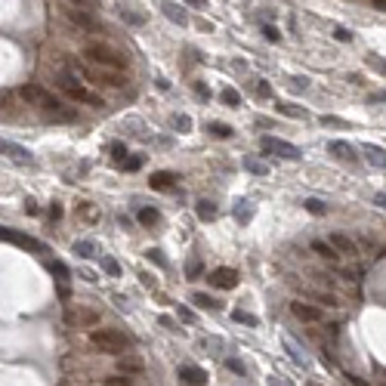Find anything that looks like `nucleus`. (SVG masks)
I'll use <instances>...</instances> for the list:
<instances>
[{"label":"nucleus","mask_w":386,"mask_h":386,"mask_svg":"<svg viewBox=\"0 0 386 386\" xmlns=\"http://www.w3.org/2000/svg\"><path fill=\"white\" fill-rule=\"evenodd\" d=\"M19 96H22L25 102L37 105V108H44V111L56 114V118H62V121H71V118H74V111H71V108H65V102H62L59 96H53L50 90L37 87V84H22V87H19Z\"/></svg>","instance_id":"1"},{"label":"nucleus","mask_w":386,"mask_h":386,"mask_svg":"<svg viewBox=\"0 0 386 386\" xmlns=\"http://www.w3.org/2000/svg\"><path fill=\"white\" fill-rule=\"evenodd\" d=\"M56 87H59L68 99H74V102H87V105H93V108H102V105H105V99H102L99 93L87 90L71 71H59V74H56Z\"/></svg>","instance_id":"2"},{"label":"nucleus","mask_w":386,"mask_h":386,"mask_svg":"<svg viewBox=\"0 0 386 386\" xmlns=\"http://www.w3.org/2000/svg\"><path fill=\"white\" fill-rule=\"evenodd\" d=\"M90 346L99 352H108V356H121L130 349V337L121 331H111V328H99L90 334Z\"/></svg>","instance_id":"3"},{"label":"nucleus","mask_w":386,"mask_h":386,"mask_svg":"<svg viewBox=\"0 0 386 386\" xmlns=\"http://www.w3.org/2000/svg\"><path fill=\"white\" fill-rule=\"evenodd\" d=\"M84 59L96 68H108V71H124L127 68V59L118 53V50H111L105 44H87L84 47Z\"/></svg>","instance_id":"4"},{"label":"nucleus","mask_w":386,"mask_h":386,"mask_svg":"<svg viewBox=\"0 0 386 386\" xmlns=\"http://www.w3.org/2000/svg\"><path fill=\"white\" fill-rule=\"evenodd\" d=\"M84 74L90 77L93 84L108 87V90H121L127 84V74L124 71H108V68H96V65H84Z\"/></svg>","instance_id":"5"},{"label":"nucleus","mask_w":386,"mask_h":386,"mask_svg":"<svg viewBox=\"0 0 386 386\" xmlns=\"http://www.w3.org/2000/svg\"><path fill=\"white\" fill-rule=\"evenodd\" d=\"M87 7H93V4H68L65 7V19L74 28H81V31H99V22H96V16H90Z\"/></svg>","instance_id":"6"},{"label":"nucleus","mask_w":386,"mask_h":386,"mask_svg":"<svg viewBox=\"0 0 386 386\" xmlns=\"http://www.w3.org/2000/svg\"><path fill=\"white\" fill-rule=\"evenodd\" d=\"M260 145H263V151H275L278 158H284V161H297L300 158V148L297 145H291L284 139H275V136H266Z\"/></svg>","instance_id":"7"},{"label":"nucleus","mask_w":386,"mask_h":386,"mask_svg":"<svg viewBox=\"0 0 386 386\" xmlns=\"http://www.w3.org/2000/svg\"><path fill=\"white\" fill-rule=\"evenodd\" d=\"M291 312H294L300 321H306V325H318V321L325 318L318 306H312V303H303V300H294V303H291Z\"/></svg>","instance_id":"8"},{"label":"nucleus","mask_w":386,"mask_h":386,"mask_svg":"<svg viewBox=\"0 0 386 386\" xmlns=\"http://www.w3.org/2000/svg\"><path fill=\"white\" fill-rule=\"evenodd\" d=\"M328 244H331L337 253H346V256H356V253H359L356 241H352L349 235H343V232H331V235H328Z\"/></svg>","instance_id":"9"},{"label":"nucleus","mask_w":386,"mask_h":386,"mask_svg":"<svg viewBox=\"0 0 386 386\" xmlns=\"http://www.w3.org/2000/svg\"><path fill=\"white\" fill-rule=\"evenodd\" d=\"M65 321H68V325H99V315L90 312V309H68V312H65Z\"/></svg>","instance_id":"10"},{"label":"nucleus","mask_w":386,"mask_h":386,"mask_svg":"<svg viewBox=\"0 0 386 386\" xmlns=\"http://www.w3.org/2000/svg\"><path fill=\"white\" fill-rule=\"evenodd\" d=\"M173 182H176V176L167 173V170H158V173H151V176H148V185H151V188H158V191H170Z\"/></svg>","instance_id":"11"},{"label":"nucleus","mask_w":386,"mask_h":386,"mask_svg":"<svg viewBox=\"0 0 386 386\" xmlns=\"http://www.w3.org/2000/svg\"><path fill=\"white\" fill-rule=\"evenodd\" d=\"M0 235H4V241L22 244V247H31V250H44V244H41V241H34V238H25V235H19V232H13V229H4Z\"/></svg>","instance_id":"12"},{"label":"nucleus","mask_w":386,"mask_h":386,"mask_svg":"<svg viewBox=\"0 0 386 386\" xmlns=\"http://www.w3.org/2000/svg\"><path fill=\"white\" fill-rule=\"evenodd\" d=\"M328 151H331V154H337V158H343V161H356V148H352L349 142H343V139L328 142Z\"/></svg>","instance_id":"13"},{"label":"nucleus","mask_w":386,"mask_h":386,"mask_svg":"<svg viewBox=\"0 0 386 386\" xmlns=\"http://www.w3.org/2000/svg\"><path fill=\"white\" fill-rule=\"evenodd\" d=\"M210 281L216 287H235L238 284V275H235V269H216V272L210 275Z\"/></svg>","instance_id":"14"},{"label":"nucleus","mask_w":386,"mask_h":386,"mask_svg":"<svg viewBox=\"0 0 386 386\" xmlns=\"http://www.w3.org/2000/svg\"><path fill=\"white\" fill-rule=\"evenodd\" d=\"M179 377H182L185 383H191V386H201V383L207 380V374H204L201 368H195V365H182V368H179Z\"/></svg>","instance_id":"15"},{"label":"nucleus","mask_w":386,"mask_h":386,"mask_svg":"<svg viewBox=\"0 0 386 386\" xmlns=\"http://www.w3.org/2000/svg\"><path fill=\"white\" fill-rule=\"evenodd\" d=\"M4 154H10V158L19 161V164H28V161H31L28 148H22V145H16V142H4Z\"/></svg>","instance_id":"16"},{"label":"nucleus","mask_w":386,"mask_h":386,"mask_svg":"<svg viewBox=\"0 0 386 386\" xmlns=\"http://www.w3.org/2000/svg\"><path fill=\"white\" fill-rule=\"evenodd\" d=\"M312 250H315V253H318L321 260H328V263H334V266L340 263V253H337V250H334V247H331L328 241H312Z\"/></svg>","instance_id":"17"},{"label":"nucleus","mask_w":386,"mask_h":386,"mask_svg":"<svg viewBox=\"0 0 386 386\" xmlns=\"http://www.w3.org/2000/svg\"><path fill=\"white\" fill-rule=\"evenodd\" d=\"M118 368H121L124 374H139V371H142V359H139V356H133V352H130V356H121Z\"/></svg>","instance_id":"18"},{"label":"nucleus","mask_w":386,"mask_h":386,"mask_svg":"<svg viewBox=\"0 0 386 386\" xmlns=\"http://www.w3.org/2000/svg\"><path fill=\"white\" fill-rule=\"evenodd\" d=\"M161 13H164L167 19H173L176 25H185V22H188V19H185V13H182L176 4H161Z\"/></svg>","instance_id":"19"},{"label":"nucleus","mask_w":386,"mask_h":386,"mask_svg":"<svg viewBox=\"0 0 386 386\" xmlns=\"http://www.w3.org/2000/svg\"><path fill=\"white\" fill-rule=\"evenodd\" d=\"M365 154H368V161L377 164V167H386V151L377 148V145H365Z\"/></svg>","instance_id":"20"},{"label":"nucleus","mask_w":386,"mask_h":386,"mask_svg":"<svg viewBox=\"0 0 386 386\" xmlns=\"http://www.w3.org/2000/svg\"><path fill=\"white\" fill-rule=\"evenodd\" d=\"M244 167H247L250 173H260V176L269 173V164H266V161H256V158H244Z\"/></svg>","instance_id":"21"},{"label":"nucleus","mask_w":386,"mask_h":386,"mask_svg":"<svg viewBox=\"0 0 386 386\" xmlns=\"http://www.w3.org/2000/svg\"><path fill=\"white\" fill-rule=\"evenodd\" d=\"M222 102L232 105V108H238V105H241V93L232 90V87H226V90H222Z\"/></svg>","instance_id":"22"},{"label":"nucleus","mask_w":386,"mask_h":386,"mask_svg":"<svg viewBox=\"0 0 386 386\" xmlns=\"http://www.w3.org/2000/svg\"><path fill=\"white\" fill-rule=\"evenodd\" d=\"M303 207H306L309 213H315V216H321V213L328 210V207H325V201H318V198H306V201H303Z\"/></svg>","instance_id":"23"},{"label":"nucleus","mask_w":386,"mask_h":386,"mask_svg":"<svg viewBox=\"0 0 386 386\" xmlns=\"http://www.w3.org/2000/svg\"><path fill=\"white\" fill-rule=\"evenodd\" d=\"M74 253L87 260V256H93V253H96V244H93V241H77V244H74Z\"/></svg>","instance_id":"24"},{"label":"nucleus","mask_w":386,"mask_h":386,"mask_svg":"<svg viewBox=\"0 0 386 386\" xmlns=\"http://www.w3.org/2000/svg\"><path fill=\"white\" fill-rule=\"evenodd\" d=\"M136 219H139L142 226H151V222H158V210H151V207H142V210L136 213Z\"/></svg>","instance_id":"25"},{"label":"nucleus","mask_w":386,"mask_h":386,"mask_svg":"<svg viewBox=\"0 0 386 386\" xmlns=\"http://www.w3.org/2000/svg\"><path fill=\"white\" fill-rule=\"evenodd\" d=\"M191 303L201 306V309H216V306H219V303H216V300H210L207 294H191Z\"/></svg>","instance_id":"26"},{"label":"nucleus","mask_w":386,"mask_h":386,"mask_svg":"<svg viewBox=\"0 0 386 386\" xmlns=\"http://www.w3.org/2000/svg\"><path fill=\"white\" fill-rule=\"evenodd\" d=\"M121 16H124V22H130V25H145V13H136V10H121Z\"/></svg>","instance_id":"27"},{"label":"nucleus","mask_w":386,"mask_h":386,"mask_svg":"<svg viewBox=\"0 0 386 386\" xmlns=\"http://www.w3.org/2000/svg\"><path fill=\"white\" fill-rule=\"evenodd\" d=\"M50 272H53L59 281H68V266H65V263H50Z\"/></svg>","instance_id":"28"},{"label":"nucleus","mask_w":386,"mask_h":386,"mask_svg":"<svg viewBox=\"0 0 386 386\" xmlns=\"http://www.w3.org/2000/svg\"><path fill=\"white\" fill-rule=\"evenodd\" d=\"M198 216H201V219H213V216H216V207H213L210 201H201V204H198Z\"/></svg>","instance_id":"29"},{"label":"nucleus","mask_w":386,"mask_h":386,"mask_svg":"<svg viewBox=\"0 0 386 386\" xmlns=\"http://www.w3.org/2000/svg\"><path fill=\"white\" fill-rule=\"evenodd\" d=\"M102 386H133V380L130 377H105Z\"/></svg>","instance_id":"30"},{"label":"nucleus","mask_w":386,"mask_h":386,"mask_svg":"<svg viewBox=\"0 0 386 386\" xmlns=\"http://www.w3.org/2000/svg\"><path fill=\"white\" fill-rule=\"evenodd\" d=\"M210 133L219 136V139H226V136H232V127H226V124H210Z\"/></svg>","instance_id":"31"},{"label":"nucleus","mask_w":386,"mask_h":386,"mask_svg":"<svg viewBox=\"0 0 386 386\" xmlns=\"http://www.w3.org/2000/svg\"><path fill=\"white\" fill-rule=\"evenodd\" d=\"M263 34H266V41H272V44H275V41H281V34H278V28H275V25H266V28H263Z\"/></svg>","instance_id":"32"},{"label":"nucleus","mask_w":386,"mask_h":386,"mask_svg":"<svg viewBox=\"0 0 386 386\" xmlns=\"http://www.w3.org/2000/svg\"><path fill=\"white\" fill-rule=\"evenodd\" d=\"M111 154H114V158L121 161L124 154H127V145H124V142H111Z\"/></svg>","instance_id":"33"},{"label":"nucleus","mask_w":386,"mask_h":386,"mask_svg":"<svg viewBox=\"0 0 386 386\" xmlns=\"http://www.w3.org/2000/svg\"><path fill=\"white\" fill-rule=\"evenodd\" d=\"M315 300H321V303H328V306H340V300L334 297V294H312Z\"/></svg>","instance_id":"34"},{"label":"nucleus","mask_w":386,"mask_h":386,"mask_svg":"<svg viewBox=\"0 0 386 386\" xmlns=\"http://www.w3.org/2000/svg\"><path fill=\"white\" fill-rule=\"evenodd\" d=\"M235 318H238V321H244V325H250V328H256V318H253V315H247V312H241V309L235 312Z\"/></svg>","instance_id":"35"},{"label":"nucleus","mask_w":386,"mask_h":386,"mask_svg":"<svg viewBox=\"0 0 386 386\" xmlns=\"http://www.w3.org/2000/svg\"><path fill=\"white\" fill-rule=\"evenodd\" d=\"M105 272L108 275H121V266L114 263V260H105Z\"/></svg>","instance_id":"36"},{"label":"nucleus","mask_w":386,"mask_h":386,"mask_svg":"<svg viewBox=\"0 0 386 386\" xmlns=\"http://www.w3.org/2000/svg\"><path fill=\"white\" fill-rule=\"evenodd\" d=\"M278 111L281 114H291V118H300L303 111H297V108H291V105H284V102H278Z\"/></svg>","instance_id":"37"},{"label":"nucleus","mask_w":386,"mask_h":386,"mask_svg":"<svg viewBox=\"0 0 386 386\" xmlns=\"http://www.w3.org/2000/svg\"><path fill=\"white\" fill-rule=\"evenodd\" d=\"M334 37H337V41H343V44H346V41H352V34L346 31V28H337V31H334Z\"/></svg>","instance_id":"38"},{"label":"nucleus","mask_w":386,"mask_h":386,"mask_svg":"<svg viewBox=\"0 0 386 386\" xmlns=\"http://www.w3.org/2000/svg\"><path fill=\"white\" fill-rule=\"evenodd\" d=\"M176 127H179V133H188V127H191V121L185 118V114H182V118H176Z\"/></svg>","instance_id":"39"},{"label":"nucleus","mask_w":386,"mask_h":386,"mask_svg":"<svg viewBox=\"0 0 386 386\" xmlns=\"http://www.w3.org/2000/svg\"><path fill=\"white\" fill-rule=\"evenodd\" d=\"M148 260H154L158 266H167V263H164V256H161V250H148Z\"/></svg>","instance_id":"40"},{"label":"nucleus","mask_w":386,"mask_h":386,"mask_svg":"<svg viewBox=\"0 0 386 386\" xmlns=\"http://www.w3.org/2000/svg\"><path fill=\"white\" fill-rule=\"evenodd\" d=\"M226 365H229V368H232V371H238V374H244V365H241V362H238V359H229V362H226Z\"/></svg>","instance_id":"41"},{"label":"nucleus","mask_w":386,"mask_h":386,"mask_svg":"<svg viewBox=\"0 0 386 386\" xmlns=\"http://www.w3.org/2000/svg\"><path fill=\"white\" fill-rule=\"evenodd\" d=\"M256 93H260V96H269L272 90H269V84H266V81H256Z\"/></svg>","instance_id":"42"},{"label":"nucleus","mask_w":386,"mask_h":386,"mask_svg":"<svg viewBox=\"0 0 386 386\" xmlns=\"http://www.w3.org/2000/svg\"><path fill=\"white\" fill-rule=\"evenodd\" d=\"M321 124H325V127H328V124H334V127H346V124H343L340 118H328V114H325V118H321Z\"/></svg>","instance_id":"43"},{"label":"nucleus","mask_w":386,"mask_h":386,"mask_svg":"<svg viewBox=\"0 0 386 386\" xmlns=\"http://www.w3.org/2000/svg\"><path fill=\"white\" fill-rule=\"evenodd\" d=\"M139 167H142V158H130L127 161V170H139Z\"/></svg>","instance_id":"44"},{"label":"nucleus","mask_w":386,"mask_h":386,"mask_svg":"<svg viewBox=\"0 0 386 386\" xmlns=\"http://www.w3.org/2000/svg\"><path fill=\"white\" fill-rule=\"evenodd\" d=\"M198 269H201V263L191 260V263H188V275H198Z\"/></svg>","instance_id":"45"},{"label":"nucleus","mask_w":386,"mask_h":386,"mask_svg":"<svg viewBox=\"0 0 386 386\" xmlns=\"http://www.w3.org/2000/svg\"><path fill=\"white\" fill-rule=\"evenodd\" d=\"M179 315H182L185 321H191V318H195V315H191V309H185V306H179Z\"/></svg>","instance_id":"46"},{"label":"nucleus","mask_w":386,"mask_h":386,"mask_svg":"<svg viewBox=\"0 0 386 386\" xmlns=\"http://www.w3.org/2000/svg\"><path fill=\"white\" fill-rule=\"evenodd\" d=\"M195 93H198V96H204V99H207V96H210V93H207V87H204V84H195Z\"/></svg>","instance_id":"47"},{"label":"nucleus","mask_w":386,"mask_h":386,"mask_svg":"<svg viewBox=\"0 0 386 386\" xmlns=\"http://www.w3.org/2000/svg\"><path fill=\"white\" fill-rule=\"evenodd\" d=\"M371 7H374V10H380V13H386V0H374Z\"/></svg>","instance_id":"48"},{"label":"nucleus","mask_w":386,"mask_h":386,"mask_svg":"<svg viewBox=\"0 0 386 386\" xmlns=\"http://www.w3.org/2000/svg\"><path fill=\"white\" fill-rule=\"evenodd\" d=\"M25 213H31V216H34V213H37V204H34V201H28V204H25Z\"/></svg>","instance_id":"49"},{"label":"nucleus","mask_w":386,"mask_h":386,"mask_svg":"<svg viewBox=\"0 0 386 386\" xmlns=\"http://www.w3.org/2000/svg\"><path fill=\"white\" fill-rule=\"evenodd\" d=\"M374 204H377V207H383V210H386V195H377V198H374Z\"/></svg>","instance_id":"50"},{"label":"nucleus","mask_w":386,"mask_h":386,"mask_svg":"<svg viewBox=\"0 0 386 386\" xmlns=\"http://www.w3.org/2000/svg\"><path fill=\"white\" fill-rule=\"evenodd\" d=\"M383 386H386V383H383Z\"/></svg>","instance_id":"51"}]
</instances>
